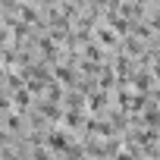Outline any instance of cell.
<instances>
[{"instance_id":"6da1fadb","label":"cell","mask_w":160,"mask_h":160,"mask_svg":"<svg viewBox=\"0 0 160 160\" xmlns=\"http://www.w3.org/2000/svg\"><path fill=\"white\" fill-rule=\"evenodd\" d=\"M13 101H16V107H28V91H25V88H19V91L13 94Z\"/></svg>"}]
</instances>
